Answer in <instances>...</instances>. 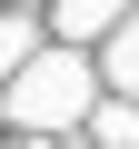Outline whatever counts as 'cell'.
<instances>
[{
	"label": "cell",
	"instance_id": "obj_6",
	"mask_svg": "<svg viewBox=\"0 0 139 149\" xmlns=\"http://www.w3.org/2000/svg\"><path fill=\"white\" fill-rule=\"evenodd\" d=\"M20 149H50V139H20Z\"/></svg>",
	"mask_w": 139,
	"mask_h": 149
},
{
	"label": "cell",
	"instance_id": "obj_4",
	"mask_svg": "<svg viewBox=\"0 0 139 149\" xmlns=\"http://www.w3.org/2000/svg\"><path fill=\"white\" fill-rule=\"evenodd\" d=\"M30 60H40V30H30L20 10H0V90H10V80H20Z\"/></svg>",
	"mask_w": 139,
	"mask_h": 149
},
{
	"label": "cell",
	"instance_id": "obj_1",
	"mask_svg": "<svg viewBox=\"0 0 139 149\" xmlns=\"http://www.w3.org/2000/svg\"><path fill=\"white\" fill-rule=\"evenodd\" d=\"M99 60H80V50H40L10 90H0V109H10V129L20 139H60V129H80V119H99Z\"/></svg>",
	"mask_w": 139,
	"mask_h": 149
},
{
	"label": "cell",
	"instance_id": "obj_3",
	"mask_svg": "<svg viewBox=\"0 0 139 149\" xmlns=\"http://www.w3.org/2000/svg\"><path fill=\"white\" fill-rule=\"evenodd\" d=\"M99 80H109V100H139V20L99 50Z\"/></svg>",
	"mask_w": 139,
	"mask_h": 149
},
{
	"label": "cell",
	"instance_id": "obj_5",
	"mask_svg": "<svg viewBox=\"0 0 139 149\" xmlns=\"http://www.w3.org/2000/svg\"><path fill=\"white\" fill-rule=\"evenodd\" d=\"M90 139H99V149H139V100H99Z\"/></svg>",
	"mask_w": 139,
	"mask_h": 149
},
{
	"label": "cell",
	"instance_id": "obj_2",
	"mask_svg": "<svg viewBox=\"0 0 139 149\" xmlns=\"http://www.w3.org/2000/svg\"><path fill=\"white\" fill-rule=\"evenodd\" d=\"M129 20H139V0H50V30H60V50H80V40H99V50H109Z\"/></svg>",
	"mask_w": 139,
	"mask_h": 149
}]
</instances>
